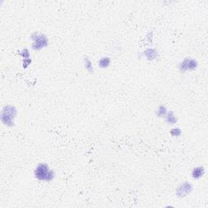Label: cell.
Wrapping results in <instances>:
<instances>
[{"mask_svg": "<svg viewBox=\"0 0 208 208\" xmlns=\"http://www.w3.org/2000/svg\"><path fill=\"white\" fill-rule=\"evenodd\" d=\"M34 176L38 180L42 181H51L54 178V171L50 169L49 166L46 163H40L34 170Z\"/></svg>", "mask_w": 208, "mask_h": 208, "instance_id": "6da1fadb", "label": "cell"}, {"mask_svg": "<svg viewBox=\"0 0 208 208\" xmlns=\"http://www.w3.org/2000/svg\"><path fill=\"white\" fill-rule=\"evenodd\" d=\"M17 115V110L14 106L6 105L1 111V120L5 125L12 127L14 126V119Z\"/></svg>", "mask_w": 208, "mask_h": 208, "instance_id": "7a4b0ae2", "label": "cell"}, {"mask_svg": "<svg viewBox=\"0 0 208 208\" xmlns=\"http://www.w3.org/2000/svg\"><path fill=\"white\" fill-rule=\"evenodd\" d=\"M31 40L33 41L32 44V48L35 50H40L42 48L47 46L48 38L45 34L34 32L31 36Z\"/></svg>", "mask_w": 208, "mask_h": 208, "instance_id": "3957f363", "label": "cell"}, {"mask_svg": "<svg viewBox=\"0 0 208 208\" xmlns=\"http://www.w3.org/2000/svg\"><path fill=\"white\" fill-rule=\"evenodd\" d=\"M197 67V62L193 58H185L179 65L180 70L181 72H185L187 70H193Z\"/></svg>", "mask_w": 208, "mask_h": 208, "instance_id": "277c9868", "label": "cell"}, {"mask_svg": "<svg viewBox=\"0 0 208 208\" xmlns=\"http://www.w3.org/2000/svg\"><path fill=\"white\" fill-rule=\"evenodd\" d=\"M192 190H193L192 184L188 182H184L176 188V195L179 197H184L189 194Z\"/></svg>", "mask_w": 208, "mask_h": 208, "instance_id": "5b68a950", "label": "cell"}, {"mask_svg": "<svg viewBox=\"0 0 208 208\" xmlns=\"http://www.w3.org/2000/svg\"><path fill=\"white\" fill-rule=\"evenodd\" d=\"M143 55L146 57L147 59H149V60H153V59H155L158 57V52H157L156 50H154V49L148 48V49H146L144 51Z\"/></svg>", "mask_w": 208, "mask_h": 208, "instance_id": "8992f818", "label": "cell"}, {"mask_svg": "<svg viewBox=\"0 0 208 208\" xmlns=\"http://www.w3.org/2000/svg\"><path fill=\"white\" fill-rule=\"evenodd\" d=\"M205 173V170L202 167H197L193 168V171H192V176L194 179H199Z\"/></svg>", "mask_w": 208, "mask_h": 208, "instance_id": "52a82bcc", "label": "cell"}, {"mask_svg": "<svg viewBox=\"0 0 208 208\" xmlns=\"http://www.w3.org/2000/svg\"><path fill=\"white\" fill-rule=\"evenodd\" d=\"M165 119H166L167 123L170 124H175L176 121H177L176 117L174 115L173 111H171V110H169L168 112L167 113V115L165 116Z\"/></svg>", "mask_w": 208, "mask_h": 208, "instance_id": "ba28073f", "label": "cell"}, {"mask_svg": "<svg viewBox=\"0 0 208 208\" xmlns=\"http://www.w3.org/2000/svg\"><path fill=\"white\" fill-rule=\"evenodd\" d=\"M110 63V58L109 57H102L98 61V65L100 67L102 68H106V67H109V65Z\"/></svg>", "mask_w": 208, "mask_h": 208, "instance_id": "9c48e42d", "label": "cell"}, {"mask_svg": "<svg viewBox=\"0 0 208 208\" xmlns=\"http://www.w3.org/2000/svg\"><path fill=\"white\" fill-rule=\"evenodd\" d=\"M167 113V110L166 108V106H163V105H160L158 106V110H157V112H156V115L157 116L159 117V118H162V117H165Z\"/></svg>", "mask_w": 208, "mask_h": 208, "instance_id": "30bf717a", "label": "cell"}, {"mask_svg": "<svg viewBox=\"0 0 208 208\" xmlns=\"http://www.w3.org/2000/svg\"><path fill=\"white\" fill-rule=\"evenodd\" d=\"M84 60V66H85V67L87 68V70H88L89 72H93V64H92L91 61L89 59V58H88V57H85Z\"/></svg>", "mask_w": 208, "mask_h": 208, "instance_id": "8fae6325", "label": "cell"}, {"mask_svg": "<svg viewBox=\"0 0 208 208\" xmlns=\"http://www.w3.org/2000/svg\"><path fill=\"white\" fill-rule=\"evenodd\" d=\"M19 54L24 58H30V53H29L28 49H23Z\"/></svg>", "mask_w": 208, "mask_h": 208, "instance_id": "7c38bea8", "label": "cell"}, {"mask_svg": "<svg viewBox=\"0 0 208 208\" xmlns=\"http://www.w3.org/2000/svg\"><path fill=\"white\" fill-rule=\"evenodd\" d=\"M170 132H171V136H179L181 135V130H180L179 128H172Z\"/></svg>", "mask_w": 208, "mask_h": 208, "instance_id": "4fadbf2b", "label": "cell"}, {"mask_svg": "<svg viewBox=\"0 0 208 208\" xmlns=\"http://www.w3.org/2000/svg\"><path fill=\"white\" fill-rule=\"evenodd\" d=\"M31 63H32L31 58H24V60H23V67H24V68H26Z\"/></svg>", "mask_w": 208, "mask_h": 208, "instance_id": "5bb4252c", "label": "cell"}]
</instances>
